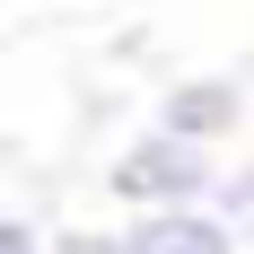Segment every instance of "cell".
Wrapping results in <instances>:
<instances>
[{
	"instance_id": "3957f363",
	"label": "cell",
	"mask_w": 254,
	"mask_h": 254,
	"mask_svg": "<svg viewBox=\"0 0 254 254\" xmlns=\"http://www.w3.org/2000/svg\"><path fill=\"white\" fill-rule=\"evenodd\" d=\"M237 123H246V88H237L228 70H193V79H176V88L158 97V131H176L193 149H219Z\"/></svg>"
},
{
	"instance_id": "5b68a950",
	"label": "cell",
	"mask_w": 254,
	"mask_h": 254,
	"mask_svg": "<svg viewBox=\"0 0 254 254\" xmlns=\"http://www.w3.org/2000/svg\"><path fill=\"white\" fill-rule=\"evenodd\" d=\"M0 254H44V228L35 219H0Z\"/></svg>"
},
{
	"instance_id": "7a4b0ae2",
	"label": "cell",
	"mask_w": 254,
	"mask_h": 254,
	"mask_svg": "<svg viewBox=\"0 0 254 254\" xmlns=\"http://www.w3.org/2000/svg\"><path fill=\"white\" fill-rule=\"evenodd\" d=\"M70 254H246L219 210H158V219H123L105 237H79Z\"/></svg>"
},
{
	"instance_id": "277c9868",
	"label": "cell",
	"mask_w": 254,
	"mask_h": 254,
	"mask_svg": "<svg viewBox=\"0 0 254 254\" xmlns=\"http://www.w3.org/2000/svg\"><path fill=\"white\" fill-rule=\"evenodd\" d=\"M210 210L237 228V246H254V167H228V176H219V193H210Z\"/></svg>"
},
{
	"instance_id": "6da1fadb",
	"label": "cell",
	"mask_w": 254,
	"mask_h": 254,
	"mask_svg": "<svg viewBox=\"0 0 254 254\" xmlns=\"http://www.w3.org/2000/svg\"><path fill=\"white\" fill-rule=\"evenodd\" d=\"M219 176H228V167H210V149H193V140H176V131L149 123L140 140H123V149H114L105 193H114L131 219H158V210H210Z\"/></svg>"
}]
</instances>
